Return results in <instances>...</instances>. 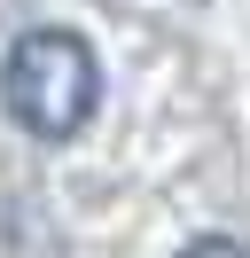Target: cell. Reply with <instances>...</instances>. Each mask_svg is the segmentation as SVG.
Listing matches in <instances>:
<instances>
[{"mask_svg":"<svg viewBox=\"0 0 250 258\" xmlns=\"http://www.w3.org/2000/svg\"><path fill=\"white\" fill-rule=\"evenodd\" d=\"M0 102H8V117L31 141H71V133H86L94 110H102V63H94V47L78 32L39 24V32H24L8 47V63H0Z\"/></svg>","mask_w":250,"mask_h":258,"instance_id":"6da1fadb","label":"cell"},{"mask_svg":"<svg viewBox=\"0 0 250 258\" xmlns=\"http://www.w3.org/2000/svg\"><path fill=\"white\" fill-rule=\"evenodd\" d=\"M180 258H250V242H234V235H203V242H188Z\"/></svg>","mask_w":250,"mask_h":258,"instance_id":"7a4b0ae2","label":"cell"}]
</instances>
